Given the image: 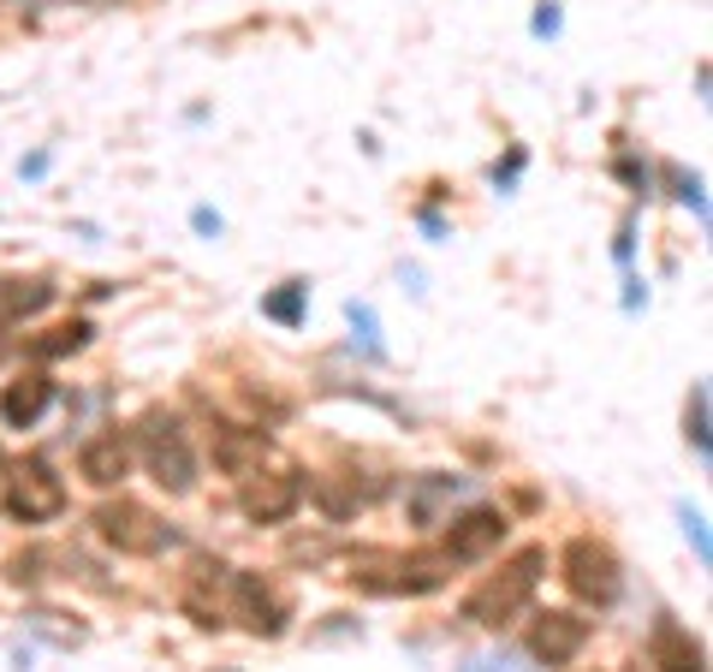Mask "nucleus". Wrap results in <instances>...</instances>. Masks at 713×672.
Instances as JSON below:
<instances>
[{
	"label": "nucleus",
	"instance_id": "obj_1",
	"mask_svg": "<svg viewBox=\"0 0 713 672\" xmlns=\"http://www.w3.org/2000/svg\"><path fill=\"white\" fill-rule=\"evenodd\" d=\"M542 565H547L542 548H523L512 565H500L488 583H476V590L464 595V619H470V625H505V619H512V613L535 595Z\"/></svg>",
	"mask_w": 713,
	"mask_h": 672
},
{
	"label": "nucleus",
	"instance_id": "obj_2",
	"mask_svg": "<svg viewBox=\"0 0 713 672\" xmlns=\"http://www.w3.org/2000/svg\"><path fill=\"white\" fill-rule=\"evenodd\" d=\"M559 577H565V590H571L577 602H589V607H613L619 590H624L619 553L606 548V542H594V536H577V542H565V553H559Z\"/></svg>",
	"mask_w": 713,
	"mask_h": 672
},
{
	"label": "nucleus",
	"instance_id": "obj_3",
	"mask_svg": "<svg viewBox=\"0 0 713 672\" xmlns=\"http://www.w3.org/2000/svg\"><path fill=\"white\" fill-rule=\"evenodd\" d=\"M143 464H149V476L161 482L167 494H191V482H197L191 441H185V429L161 411L143 417Z\"/></svg>",
	"mask_w": 713,
	"mask_h": 672
},
{
	"label": "nucleus",
	"instance_id": "obj_4",
	"mask_svg": "<svg viewBox=\"0 0 713 672\" xmlns=\"http://www.w3.org/2000/svg\"><path fill=\"white\" fill-rule=\"evenodd\" d=\"M0 506H7L12 518L24 524H42V518H60L66 513V482L48 471L42 459H24L7 471V494H0Z\"/></svg>",
	"mask_w": 713,
	"mask_h": 672
},
{
	"label": "nucleus",
	"instance_id": "obj_5",
	"mask_svg": "<svg viewBox=\"0 0 713 672\" xmlns=\"http://www.w3.org/2000/svg\"><path fill=\"white\" fill-rule=\"evenodd\" d=\"M96 536L108 548H120L131 553V560H149V553H161L167 548V524L149 513V506H137V500H113V506H101L96 513Z\"/></svg>",
	"mask_w": 713,
	"mask_h": 672
},
{
	"label": "nucleus",
	"instance_id": "obj_6",
	"mask_svg": "<svg viewBox=\"0 0 713 672\" xmlns=\"http://www.w3.org/2000/svg\"><path fill=\"white\" fill-rule=\"evenodd\" d=\"M232 619H244V631L256 637H280L286 619H292V595L261 572H238L232 577Z\"/></svg>",
	"mask_w": 713,
	"mask_h": 672
},
{
	"label": "nucleus",
	"instance_id": "obj_7",
	"mask_svg": "<svg viewBox=\"0 0 713 672\" xmlns=\"http://www.w3.org/2000/svg\"><path fill=\"white\" fill-rule=\"evenodd\" d=\"M583 642H589V619H577V613H542V619L530 625V654L547 661V667L577 661Z\"/></svg>",
	"mask_w": 713,
	"mask_h": 672
},
{
	"label": "nucleus",
	"instance_id": "obj_8",
	"mask_svg": "<svg viewBox=\"0 0 713 672\" xmlns=\"http://www.w3.org/2000/svg\"><path fill=\"white\" fill-rule=\"evenodd\" d=\"M648 667L654 672H708V654H702V642L683 631L678 619H654V631H648Z\"/></svg>",
	"mask_w": 713,
	"mask_h": 672
},
{
	"label": "nucleus",
	"instance_id": "obj_9",
	"mask_svg": "<svg viewBox=\"0 0 713 672\" xmlns=\"http://www.w3.org/2000/svg\"><path fill=\"white\" fill-rule=\"evenodd\" d=\"M298 500H303V482L298 476H250V482H244V518H256V524L292 518Z\"/></svg>",
	"mask_w": 713,
	"mask_h": 672
},
{
	"label": "nucleus",
	"instance_id": "obj_10",
	"mask_svg": "<svg viewBox=\"0 0 713 672\" xmlns=\"http://www.w3.org/2000/svg\"><path fill=\"white\" fill-rule=\"evenodd\" d=\"M505 542V513H464L453 518V530H446V560H482Z\"/></svg>",
	"mask_w": 713,
	"mask_h": 672
},
{
	"label": "nucleus",
	"instance_id": "obj_11",
	"mask_svg": "<svg viewBox=\"0 0 713 672\" xmlns=\"http://www.w3.org/2000/svg\"><path fill=\"white\" fill-rule=\"evenodd\" d=\"M131 471V441L125 434H96V441H83L78 452V476L96 482V488H113V482H125Z\"/></svg>",
	"mask_w": 713,
	"mask_h": 672
},
{
	"label": "nucleus",
	"instance_id": "obj_12",
	"mask_svg": "<svg viewBox=\"0 0 713 672\" xmlns=\"http://www.w3.org/2000/svg\"><path fill=\"white\" fill-rule=\"evenodd\" d=\"M48 399H54V382L42 370L19 375V382H7V393H0V422H7V429H31V422L48 411Z\"/></svg>",
	"mask_w": 713,
	"mask_h": 672
},
{
	"label": "nucleus",
	"instance_id": "obj_13",
	"mask_svg": "<svg viewBox=\"0 0 713 672\" xmlns=\"http://www.w3.org/2000/svg\"><path fill=\"white\" fill-rule=\"evenodd\" d=\"M268 459V434L261 429H214V464L226 476H256Z\"/></svg>",
	"mask_w": 713,
	"mask_h": 672
},
{
	"label": "nucleus",
	"instance_id": "obj_14",
	"mask_svg": "<svg viewBox=\"0 0 713 672\" xmlns=\"http://www.w3.org/2000/svg\"><path fill=\"white\" fill-rule=\"evenodd\" d=\"M446 553H404V560H392V577H387V590L392 595H428V590H441L446 583Z\"/></svg>",
	"mask_w": 713,
	"mask_h": 672
},
{
	"label": "nucleus",
	"instance_id": "obj_15",
	"mask_svg": "<svg viewBox=\"0 0 713 672\" xmlns=\"http://www.w3.org/2000/svg\"><path fill=\"white\" fill-rule=\"evenodd\" d=\"M54 298L48 280H0V328H12L19 316H36Z\"/></svg>",
	"mask_w": 713,
	"mask_h": 672
},
{
	"label": "nucleus",
	"instance_id": "obj_16",
	"mask_svg": "<svg viewBox=\"0 0 713 672\" xmlns=\"http://www.w3.org/2000/svg\"><path fill=\"white\" fill-rule=\"evenodd\" d=\"M90 321H60V328H48V333H36V340H31V357L36 363H54V357H71V352H83V345H90Z\"/></svg>",
	"mask_w": 713,
	"mask_h": 672
},
{
	"label": "nucleus",
	"instance_id": "obj_17",
	"mask_svg": "<svg viewBox=\"0 0 713 672\" xmlns=\"http://www.w3.org/2000/svg\"><path fill=\"white\" fill-rule=\"evenodd\" d=\"M303 291H310V286H280V291H274V298H261V316H274V321H286V328H298V321H303Z\"/></svg>",
	"mask_w": 713,
	"mask_h": 672
},
{
	"label": "nucleus",
	"instance_id": "obj_18",
	"mask_svg": "<svg viewBox=\"0 0 713 672\" xmlns=\"http://www.w3.org/2000/svg\"><path fill=\"white\" fill-rule=\"evenodd\" d=\"M690 441H695V452H708V387H695V405H690Z\"/></svg>",
	"mask_w": 713,
	"mask_h": 672
},
{
	"label": "nucleus",
	"instance_id": "obj_19",
	"mask_svg": "<svg viewBox=\"0 0 713 672\" xmlns=\"http://www.w3.org/2000/svg\"><path fill=\"white\" fill-rule=\"evenodd\" d=\"M530 31H535V36H559V7H553V0H542V7H535Z\"/></svg>",
	"mask_w": 713,
	"mask_h": 672
},
{
	"label": "nucleus",
	"instance_id": "obj_20",
	"mask_svg": "<svg viewBox=\"0 0 713 672\" xmlns=\"http://www.w3.org/2000/svg\"><path fill=\"white\" fill-rule=\"evenodd\" d=\"M191 221H197V232H209V239H221V214H214V209H197Z\"/></svg>",
	"mask_w": 713,
	"mask_h": 672
}]
</instances>
